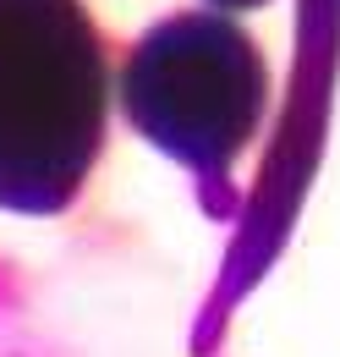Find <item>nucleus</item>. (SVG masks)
Returning a JSON list of instances; mask_svg holds the SVG:
<instances>
[{"label": "nucleus", "instance_id": "1", "mask_svg": "<svg viewBox=\"0 0 340 357\" xmlns=\"http://www.w3.org/2000/svg\"><path fill=\"white\" fill-rule=\"evenodd\" d=\"M110 50L83 0H0V209L61 215L105 149Z\"/></svg>", "mask_w": 340, "mask_h": 357}, {"label": "nucleus", "instance_id": "2", "mask_svg": "<svg viewBox=\"0 0 340 357\" xmlns=\"http://www.w3.org/2000/svg\"><path fill=\"white\" fill-rule=\"evenodd\" d=\"M269 99L258 45L219 11H176L121 61L127 121L192 176H225L253 143Z\"/></svg>", "mask_w": 340, "mask_h": 357}, {"label": "nucleus", "instance_id": "3", "mask_svg": "<svg viewBox=\"0 0 340 357\" xmlns=\"http://www.w3.org/2000/svg\"><path fill=\"white\" fill-rule=\"evenodd\" d=\"M209 6H219V11H242V6H263V0H209Z\"/></svg>", "mask_w": 340, "mask_h": 357}]
</instances>
